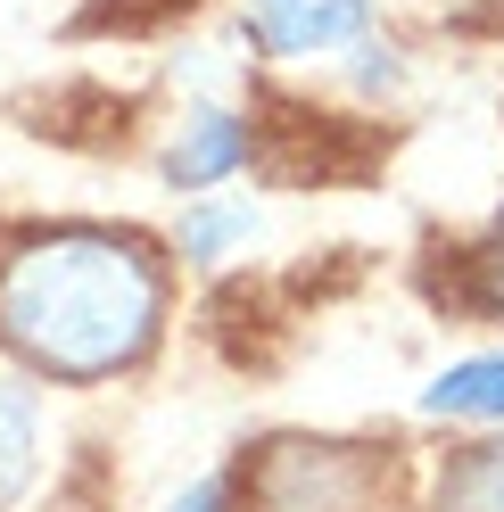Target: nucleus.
I'll return each mask as SVG.
<instances>
[{
    "label": "nucleus",
    "mask_w": 504,
    "mask_h": 512,
    "mask_svg": "<svg viewBox=\"0 0 504 512\" xmlns=\"http://www.w3.org/2000/svg\"><path fill=\"white\" fill-rule=\"evenodd\" d=\"M166 273L133 232L67 223L0 256V339L50 380H108L149 356Z\"/></svg>",
    "instance_id": "f257e3e1"
},
{
    "label": "nucleus",
    "mask_w": 504,
    "mask_h": 512,
    "mask_svg": "<svg viewBox=\"0 0 504 512\" xmlns=\"http://www.w3.org/2000/svg\"><path fill=\"white\" fill-rule=\"evenodd\" d=\"M372 488H389V463L364 446H314V438H273L257 463V504L265 512H372Z\"/></svg>",
    "instance_id": "f03ea898"
},
{
    "label": "nucleus",
    "mask_w": 504,
    "mask_h": 512,
    "mask_svg": "<svg viewBox=\"0 0 504 512\" xmlns=\"http://www.w3.org/2000/svg\"><path fill=\"white\" fill-rule=\"evenodd\" d=\"M372 0H248V42L265 58H314L364 42Z\"/></svg>",
    "instance_id": "7ed1b4c3"
},
{
    "label": "nucleus",
    "mask_w": 504,
    "mask_h": 512,
    "mask_svg": "<svg viewBox=\"0 0 504 512\" xmlns=\"http://www.w3.org/2000/svg\"><path fill=\"white\" fill-rule=\"evenodd\" d=\"M240 166H248V124L232 108H199L191 124H182V141L166 149V182L174 190H215Z\"/></svg>",
    "instance_id": "20e7f679"
},
{
    "label": "nucleus",
    "mask_w": 504,
    "mask_h": 512,
    "mask_svg": "<svg viewBox=\"0 0 504 512\" xmlns=\"http://www.w3.org/2000/svg\"><path fill=\"white\" fill-rule=\"evenodd\" d=\"M430 422H504V356H463L422 389Z\"/></svg>",
    "instance_id": "39448f33"
},
{
    "label": "nucleus",
    "mask_w": 504,
    "mask_h": 512,
    "mask_svg": "<svg viewBox=\"0 0 504 512\" xmlns=\"http://www.w3.org/2000/svg\"><path fill=\"white\" fill-rule=\"evenodd\" d=\"M438 512H504V438L455 446L438 463Z\"/></svg>",
    "instance_id": "423d86ee"
},
{
    "label": "nucleus",
    "mask_w": 504,
    "mask_h": 512,
    "mask_svg": "<svg viewBox=\"0 0 504 512\" xmlns=\"http://www.w3.org/2000/svg\"><path fill=\"white\" fill-rule=\"evenodd\" d=\"M248 240H257V207H240V199H199L182 215V256H191V265H224Z\"/></svg>",
    "instance_id": "0eeeda50"
},
{
    "label": "nucleus",
    "mask_w": 504,
    "mask_h": 512,
    "mask_svg": "<svg viewBox=\"0 0 504 512\" xmlns=\"http://www.w3.org/2000/svg\"><path fill=\"white\" fill-rule=\"evenodd\" d=\"M34 389L0 380V504H17V488L34 479Z\"/></svg>",
    "instance_id": "6e6552de"
},
{
    "label": "nucleus",
    "mask_w": 504,
    "mask_h": 512,
    "mask_svg": "<svg viewBox=\"0 0 504 512\" xmlns=\"http://www.w3.org/2000/svg\"><path fill=\"white\" fill-rule=\"evenodd\" d=\"M166 512H224V479H191V488H182Z\"/></svg>",
    "instance_id": "1a4fd4ad"
},
{
    "label": "nucleus",
    "mask_w": 504,
    "mask_h": 512,
    "mask_svg": "<svg viewBox=\"0 0 504 512\" xmlns=\"http://www.w3.org/2000/svg\"><path fill=\"white\" fill-rule=\"evenodd\" d=\"M488 273H496V298H504V215H496V248H488Z\"/></svg>",
    "instance_id": "9d476101"
}]
</instances>
